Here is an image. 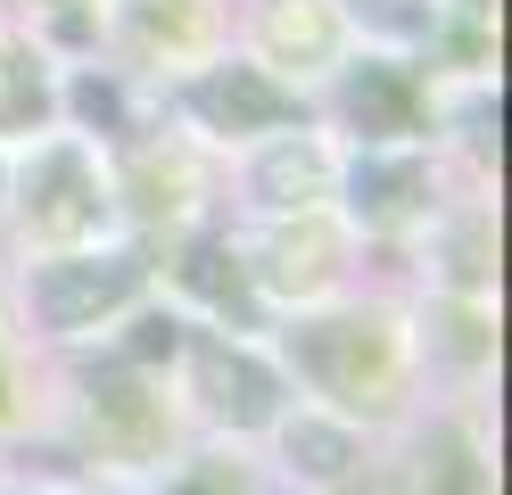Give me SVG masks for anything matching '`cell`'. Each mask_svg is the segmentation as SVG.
Wrapping results in <instances>:
<instances>
[{"label":"cell","instance_id":"cell-6","mask_svg":"<svg viewBox=\"0 0 512 495\" xmlns=\"http://www.w3.org/2000/svg\"><path fill=\"white\" fill-rule=\"evenodd\" d=\"M347 116H356L372 141H389V132H413V91L397 66H364L356 83H347Z\"/></svg>","mask_w":512,"mask_h":495},{"label":"cell","instance_id":"cell-10","mask_svg":"<svg viewBox=\"0 0 512 495\" xmlns=\"http://www.w3.org/2000/svg\"><path fill=\"white\" fill-rule=\"evenodd\" d=\"M281 446H290V462H298L306 479H339L347 462H356L347 429H331V421H290V429H281Z\"/></svg>","mask_w":512,"mask_h":495},{"label":"cell","instance_id":"cell-5","mask_svg":"<svg viewBox=\"0 0 512 495\" xmlns=\"http://www.w3.org/2000/svg\"><path fill=\"white\" fill-rule=\"evenodd\" d=\"M190 108H199L215 132H265V124H290L298 99L281 83H265L256 66H215V75L190 83Z\"/></svg>","mask_w":512,"mask_h":495},{"label":"cell","instance_id":"cell-3","mask_svg":"<svg viewBox=\"0 0 512 495\" xmlns=\"http://www.w3.org/2000/svg\"><path fill=\"white\" fill-rule=\"evenodd\" d=\"M298 355L331 396H380L389 388V339H380L372 322H306Z\"/></svg>","mask_w":512,"mask_h":495},{"label":"cell","instance_id":"cell-9","mask_svg":"<svg viewBox=\"0 0 512 495\" xmlns=\"http://www.w3.org/2000/svg\"><path fill=\"white\" fill-rule=\"evenodd\" d=\"M314 190H323V157H314V141H281L265 165H256V198H273V207H306Z\"/></svg>","mask_w":512,"mask_h":495},{"label":"cell","instance_id":"cell-8","mask_svg":"<svg viewBox=\"0 0 512 495\" xmlns=\"http://www.w3.org/2000/svg\"><path fill=\"white\" fill-rule=\"evenodd\" d=\"M42 108H50L42 58H34V50H0V132H34Z\"/></svg>","mask_w":512,"mask_h":495},{"label":"cell","instance_id":"cell-13","mask_svg":"<svg viewBox=\"0 0 512 495\" xmlns=\"http://www.w3.org/2000/svg\"><path fill=\"white\" fill-rule=\"evenodd\" d=\"M0 413H9V396H0Z\"/></svg>","mask_w":512,"mask_h":495},{"label":"cell","instance_id":"cell-2","mask_svg":"<svg viewBox=\"0 0 512 495\" xmlns=\"http://www.w3.org/2000/svg\"><path fill=\"white\" fill-rule=\"evenodd\" d=\"M25 223L50 231V240H75V231L100 223V182H91V157L75 141H50L25 174Z\"/></svg>","mask_w":512,"mask_h":495},{"label":"cell","instance_id":"cell-12","mask_svg":"<svg viewBox=\"0 0 512 495\" xmlns=\"http://www.w3.org/2000/svg\"><path fill=\"white\" fill-rule=\"evenodd\" d=\"M364 17H380V25H397V33H430V9H405V0H372Z\"/></svg>","mask_w":512,"mask_h":495},{"label":"cell","instance_id":"cell-11","mask_svg":"<svg viewBox=\"0 0 512 495\" xmlns=\"http://www.w3.org/2000/svg\"><path fill=\"white\" fill-rule=\"evenodd\" d=\"M174 495H248V487H240L232 462H199L190 479H174Z\"/></svg>","mask_w":512,"mask_h":495},{"label":"cell","instance_id":"cell-7","mask_svg":"<svg viewBox=\"0 0 512 495\" xmlns=\"http://www.w3.org/2000/svg\"><path fill=\"white\" fill-rule=\"evenodd\" d=\"M413 190H422V165H405V157H364L356 165V215L364 223H397L413 207Z\"/></svg>","mask_w":512,"mask_h":495},{"label":"cell","instance_id":"cell-4","mask_svg":"<svg viewBox=\"0 0 512 495\" xmlns=\"http://www.w3.org/2000/svg\"><path fill=\"white\" fill-rule=\"evenodd\" d=\"M190 372H199V396H207V413L215 421H232V429H256V421H273V372L256 363L248 347L232 339H199L190 347Z\"/></svg>","mask_w":512,"mask_h":495},{"label":"cell","instance_id":"cell-1","mask_svg":"<svg viewBox=\"0 0 512 495\" xmlns=\"http://www.w3.org/2000/svg\"><path fill=\"white\" fill-rule=\"evenodd\" d=\"M133 289H141V264L133 256H75V264H50V273L34 281V314L50 330H83V322L116 314Z\"/></svg>","mask_w":512,"mask_h":495}]
</instances>
